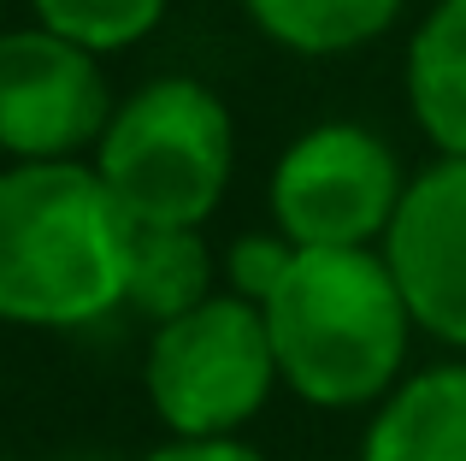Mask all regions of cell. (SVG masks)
Masks as SVG:
<instances>
[{
    "mask_svg": "<svg viewBox=\"0 0 466 461\" xmlns=\"http://www.w3.org/2000/svg\"><path fill=\"white\" fill-rule=\"evenodd\" d=\"M260 320L278 384L308 408H378L408 379L413 320L378 249H296Z\"/></svg>",
    "mask_w": 466,
    "mask_h": 461,
    "instance_id": "1",
    "label": "cell"
},
{
    "mask_svg": "<svg viewBox=\"0 0 466 461\" xmlns=\"http://www.w3.org/2000/svg\"><path fill=\"white\" fill-rule=\"evenodd\" d=\"M130 220L89 160L0 166V325L77 332L125 302Z\"/></svg>",
    "mask_w": 466,
    "mask_h": 461,
    "instance_id": "2",
    "label": "cell"
},
{
    "mask_svg": "<svg viewBox=\"0 0 466 461\" xmlns=\"http://www.w3.org/2000/svg\"><path fill=\"white\" fill-rule=\"evenodd\" d=\"M89 166L130 225L201 230L230 190L237 125L201 77H154L113 101Z\"/></svg>",
    "mask_w": 466,
    "mask_h": 461,
    "instance_id": "3",
    "label": "cell"
},
{
    "mask_svg": "<svg viewBox=\"0 0 466 461\" xmlns=\"http://www.w3.org/2000/svg\"><path fill=\"white\" fill-rule=\"evenodd\" d=\"M142 391L171 438H242L278 391L260 308L213 290L201 308L154 325Z\"/></svg>",
    "mask_w": 466,
    "mask_h": 461,
    "instance_id": "4",
    "label": "cell"
},
{
    "mask_svg": "<svg viewBox=\"0 0 466 461\" xmlns=\"http://www.w3.org/2000/svg\"><path fill=\"white\" fill-rule=\"evenodd\" d=\"M408 190L396 149L354 118L301 130L272 166V230L289 249H378Z\"/></svg>",
    "mask_w": 466,
    "mask_h": 461,
    "instance_id": "5",
    "label": "cell"
},
{
    "mask_svg": "<svg viewBox=\"0 0 466 461\" xmlns=\"http://www.w3.org/2000/svg\"><path fill=\"white\" fill-rule=\"evenodd\" d=\"M113 118V89L95 54L47 30L0 36V154L6 166L83 160Z\"/></svg>",
    "mask_w": 466,
    "mask_h": 461,
    "instance_id": "6",
    "label": "cell"
},
{
    "mask_svg": "<svg viewBox=\"0 0 466 461\" xmlns=\"http://www.w3.org/2000/svg\"><path fill=\"white\" fill-rule=\"evenodd\" d=\"M378 254L408 302L413 332L466 361V160H431L408 178Z\"/></svg>",
    "mask_w": 466,
    "mask_h": 461,
    "instance_id": "7",
    "label": "cell"
},
{
    "mask_svg": "<svg viewBox=\"0 0 466 461\" xmlns=\"http://www.w3.org/2000/svg\"><path fill=\"white\" fill-rule=\"evenodd\" d=\"M360 461H466V361L408 373L366 420Z\"/></svg>",
    "mask_w": 466,
    "mask_h": 461,
    "instance_id": "8",
    "label": "cell"
},
{
    "mask_svg": "<svg viewBox=\"0 0 466 461\" xmlns=\"http://www.w3.org/2000/svg\"><path fill=\"white\" fill-rule=\"evenodd\" d=\"M401 89L425 142L443 160H466V0H437L413 24Z\"/></svg>",
    "mask_w": 466,
    "mask_h": 461,
    "instance_id": "9",
    "label": "cell"
},
{
    "mask_svg": "<svg viewBox=\"0 0 466 461\" xmlns=\"http://www.w3.org/2000/svg\"><path fill=\"white\" fill-rule=\"evenodd\" d=\"M218 261L201 230H171V225H130L125 237V302L118 308L166 325L177 313L201 308L213 296Z\"/></svg>",
    "mask_w": 466,
    "mask_h": 461,
    "instance_id": "10",
    "label": "cell"
},
{
    "mask_svg": "<svg viewBox=\"0 0 466 461\" xmlns=\"http://www.w3.org/2000/svg\"><path fill=\"white\" fill-rule=\"evenodd\" d=\"M401 6L408 0H242L254 30L308 59L354 54V47L378 42L401 18Z\"/></svg>",
    "mask_w": 466,
    "mask_h": 461,
    "instance_id": "11",
    "label": "cell"
},
{
    "mask_svg": "<svg viewBox=\"0 0 466 461\" xmlns=\"http://www.w3.org/2000/svg\"><path fill=\"white\" fill-rule=\"evenodd\" d=\"M171 0H30L35 30L83 47V54H125L159 30Z\"/></svg>",
    "mask_w": 466,
    "mask_h": 461,
    "instance_id": "12",
    "label": "cell"
},
{
    "mask_svg": "<svg viewBox=\"0 0 466 461\" xmlns=\"http://www.w3.org/2000/svg\"><path fill=\"white\" fill-rule=\"evenodd\" d=\"M289 261H296V249H289L278 230H248V237H237L225 249V261H218V272H225V296H242V302L260 308V302L284 284Z\"/></svg>",
    "mask_w": 466,
    "mask_h": 461,
    "instance_id": "13",
    "label": "cell"
},
{
    "mask_svg": "<svg viewBox=\"0 0 466 461\" xmlns=\"http://www.w3.org/2000/svg\"><path fill=\"white\" fill-rule=\"evenodd\" d=\"M142 461H266L248 438H166Z\"/></svg>",
    "mask_w": 466,
    "mask_h": 461,
    "instance_id": "14",
    "label": "cell"
},
{
    "mask_svg": "<svg viewBox=\"0 0 466 461\" xmlns=\"http://www.w3.org/2000/svg\"><path fill=\"white\" fill-rule=\"evenodd\" d=\"M77 461H113V456H77Z\"/></svg>",
    "mask_w": 466,
    "mask_h": 461,
    "instance_id": "15",
    "label": "cell"
},
{
    "mask_svg": "<svg viewBox=\"0 0 466 461\" xmlns=\"http://www.w3.org/2000/svg\"><path fill=\"white\" fill-rule=\"evenodd\" d=\"M0 461H18V456H0Z\"/></svg>",
    "mask_w": 466,
    "mask_h": 461,
    "instance_id": "16",
    "label": "cell"
}]
</instances>
